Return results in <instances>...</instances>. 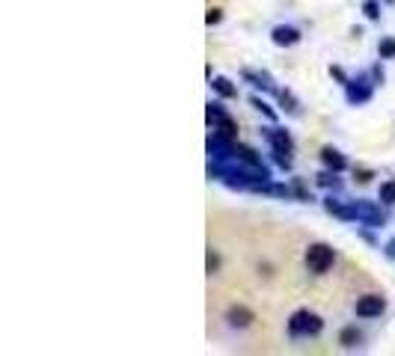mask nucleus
I'll list each match as a JSON object with an SVG mask.
<instances>
[{
  "label": "nucleus",
  "instance_id": "obj_1",
  "mask_svg": "<svg viewBox=\"0 0 395 356\" xmlns=\"http://www.w3.org/2000/svg\"><path fill=\"white\" fill-rule=\"evenodd\" d=\"M303 262H306V270L309 274H315V276H324L327 270L336 264V252L330 244H309L306 247V255H303Z\"/></svg>",
  "mask_w": 395,
  "mask_h": 356
},
{
  "label": "nucleus",
  "instance_id": "obj_2",
  "mask_svg": "<svg viewBox=\"0 0 395 356\" xmlns=\"http://www.w3.org/2000/svg\"><path fill=\"white\" fill-rule=\"evenodd\" d=\"M324 330V321L321 315H315V312H309V309H300V312H294L291 321H288V333L294 338H309V336H318Z\"/></svg>",
  "mask_w": 395,
  "mask_h": 356
},
{
  "label": "nucleus",
  "instance_id": "obj_3",
  "mask_svg": "<svg viewBox=\"0 0 395 356\" xmlns=\"http://www.w3.org/2000/svg\"><path fill=\"white\" fill-rule=\"evenodd\" d=\"M223 321L232 326V330H247V326H253V321H256V312H253L250 306L244 303H232L229 309L223 312Z\"/></svg>",
  "mask_w": 395,
  "mask_h": 356
},
{
  "label": "nucleus",
  "instance_id": "obj_4",
  "mask_svg": "<svg viewBox=\"0 0 395 356\" xmlns=\"http://www.w3.org/2000/svg\"><path fill=\"white\" fill-rule=\"evenodd\" d=\"M384 309H387V300H384L380 294H363L360 300L354 303L357 318H363V321H369V318H380V315H384Z\"/></svg>",
  "mask_w": 395,
  "mask_h": 356
},
{
  "label": "nucleus",
  "instance_id": "obj_5",
  "mask_svg": "<svg viewBox=\"0 0 395 356\" xmlns=\"http://www.w3.org/2000/svg\"><path fill=\"white\" fill-rule=\"evenodd\" d=\"M271 42L276 48H291V45H298L300 42V30L298 27H288V24H276L271 30Z\"/></svg>",
  "mask_w": 395,
  "mask_h": 356
},
{
  "label": "nucleus",
  "instance_id": "obj_6",
  "mask_svg": "<svg viewBox=\"0 0 395 356\" xmlns=\"http://www.w3.org/2000/svg\"><path fill=\"white\" fill-rule=\"evenodd\" d=\"M321 161H324V166L327 169H333V173H342V169L348 166V161L342 158V152H336V149H321Z\"/></svg>",
  "mask_w": 395,
  "mask_h": 356
},
{
  "label": "nucleus",
  "instance_id": "obj_7",
  "mask_svg": "<svg viewBox=\"0 0 395 356\" xmlns=\"http://www.w3.org/2000/svg\"><path fill=\"white\" fill-rule=\"evenodd\" d=\"M360 341H363V330H357V326H345V330L339 333V345H342L345 350L360 348Z\"/></svg>",
  "mask_w": 395,
  "mask_h": 356
},
{
  "label": "nucleus",
  "instance_id": "obj_8",
  "mask_svg": "<svg viewBox=\"0 0 395 356\" xmlns=\"http://www.w3.org/2000/svg\"><path fill=\"white\" fill-rule=\"evenodd\" d=\"M369 98H372L369 87H354V80L348 83V102L351 104H363V102H369Z\"/></svg>",
  "mask_w": 395,
  "mask_h": 356
},
{
  "label": "nucleus",
  "instance_id": "obj_9",
  "mask_svg": "<svg viewBox=\"0 0 395 356\" xmlns=\"http://www.w3.org/2000/svg\"><path fill=\"white\" fill-rule=\"evenodd\" d=\"M377 199L384 205H395V178H389V181H384L380 184V193H377Z\"/></svg>",
  "mask_w": 395,
  "mask_h": 356
},
{
  "label": "nucleus",
  "instance_id": "obj_10",
  "mask_svg": "<svg viewBox=\"0 0 395 356\" xmlns=\"http://www.w3.org/2000/svg\"><path fill=\"white\" fill-rule=\"evenodd\" d=\"M211 87H214V90H217L223 98H235V95H238V90H235V87H232V83L226 80V78H214V80H211Z\"/></svg>",
  "mask_w": 395,
  "mask_h": 356
},
{
  "label": "nucleus",
  "instance_id": "obj_11",
  "mask_svg": "<svg viewBox=\"0 0 395 356\" xmlns=\"http://www.w3.org/2000/svg\"><path fill=\"white\" fill-rule=\"evenodd\" d=\"M377 54H380V60H392L395 56V39H380Z\"/></svg>",
  "mask_w": 395,
  "mask_h": 356
},
{
  "label": "nucleus",
  "instance_id": "obj_12",
  "mask_svg": "<svg viewBox=\"0 0 395 356\" xmlns=\"http://www.w3.org/2000/svg\"><path fill=\"white\" fill-rule=\"evenodd\" d=\"M363 12H365V18H369V21H377L380 18V4H377V0H365Z\"/></svg>",
  "mask_w": 395,
  "mask_h": 356
},
{
  "label": "nucleus",
  "instance_id": "obj_13",
  "mask_svg": "<svg viewBox=\"0 0 395 356\" xmlns=\"http://www.w3.org/2000/svg\"><path fill=\"white\" fill-rule=\"evenodd\" d=\"M279 102H282V104H286V110H288V113H300V107H298V102H294V95H291L288 90H282V92H279Z\"/></svg>",
  "mask_w": 395,
  "mask_h": 356
},
{
  "label": "nucleus",
  "instance_id": "obj_14",
  "mask_svg": "<svg viewBox=\"0 0 395 356\" xmlns=\"http://www.w3.org/2000/svg\"><path fill=\"white\" fill-rule=\"evenodd\" d=\"M220 270V255L214 250H208V276H214Z\"/></svg>",
  "mask_w": 395,
  "mask_h": 356
},
{
  "label": "nucleus",
  "instance_id": "obj_15",
  "mask_svg": "<svg viewBox=\"0 0 395 356\" xmlns=\"http://www.w3.org/2000/svg\"><path fill=\"white\" fill-rule=\"evenodd\" d=\"M220 21H223V12H220V9H208L205 24H220Z\"/></svg>",
  "mask_w": 395,
  "mask_h": 356
},
{
  "label": "nucleus",
  "instance_id": "obj_16",
  "mask_svg": "<svg viewBox=\"0 0 395 356\" xmlns=\"http://www.w3.org/2000/svg\"><path fill=\"white\" fill-rule=\"evenodd\" d=\"M253 107H256V110H262V113H267V116H271V119H276V116H274V110L267 107V104L262 102V98H253Z\"/></svg>",
  "mask_w": 395,
  "mask_h": 356
},
{
  "label": "nucleus",
  "instance_id": "obj_17",
  "mask_svg": "<svg viewBox=\"0 0 395 356\" xmlns=\"http://www.w3.org/2000/svg\"><path fill=\"white\" fill-rule=\"evenodd\" d=\"M318 184H324V188H330V184H333V188H339L336 176H327V173H321V176H318Z\"/></svg>",
  "mask_w": 395,
  "mask_h": 356
},
{
  "label": "nucleus",
  "instance_id": "obj_18",
  "mask_svg": "<svg viewBox=\"0 0 395 356\" xmlns=\"http://www.w3.org/2000/svg\"><path fill=\"white\" fill-rule=\"evenodd\" d=\"M357 181H360V184H365V181H372V173H369V169H360V173H357Z\"/></svg>",
  "mask_w": 395,
  "mask_h": 356
},
{
  "label": "nucleus",
  "instance_id": "obj_19",
  "mask_svg": "<svg viewBox=\"0 0 395 356\" xmlns=\"http://www.w3.org/2000/svg\"><path fill=\"white\" fill-rule=\"evenodd\" d=\"M387 255H389V259H395V240H389V244H387Z\"/></svg>",
  "mask_w": 395,
  "mask_h": 356
},
{
  "label": "nucleus",
  "instance_id": "obj_20",
  "mask_svg": "<svg viewBox=\"0 0 395 356\" xmlns=\"http://www.w3.org/2000/svg\"><path fill=\"white\" fill-rule=\"evenodd\" d=\"M389 4H392V0H389Z\"/></svg>",
  "mask_w": 395,
  "mask_h": 356
}]
</instances>
